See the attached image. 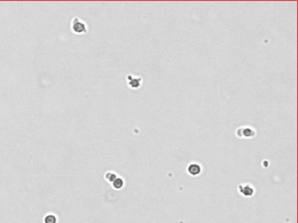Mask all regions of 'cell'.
<instances>
[{
	"instance_id": "6da1fadb",
	"label": "cell",
	"mask_w": 298,
	"mask_h": 223,
	"mask_svg": "<svg viewBox=\"0 0 298 223\" xmlns=\"http://www.w3.org/2000/svg\"><path fill=\"white\" fill-rule=\"evenodd\" d=\"M71 31L74 34L78 35H82L87 33L88 31V26L86 25V23L81 20L79 18H74L71 21Z\"/></svg>"
},
{
	"instance_id": "7a4b0ae2",
	"label": "cell",
	"mask_w": 298,
	"mask_h": 223,
	"mask_svg": "<svg viewBox=\"0 0 298 223\" xmlns=\"http://www.w3.org/2000/svg\"><path fill=\"white\" fill-rule=\"evenodd\" d=\"M235 134L240 139H253L256 136L257 132L252 127L245 126V127H239L236 130Z\"/></svg>"
},
{
	"instance_id": "3957f363",
	"label": "cell",
	"mask_w": 298,
	"mask_h": 223,
	"mask_svg": "<svg viewBox=\"0 0 298 223\" xmlns=\"http://www.w3.org/2000/svg\"><path fill=\"white\" fill-rule=\"evenodd\" d=\"M127 83H128V86L131 89H139V88L142 86V79L139 76H134V75L129 74L127 75Z\"/></svg>"
},
{
	"instance_id": "277c9868",
	"label": "cell",
	"mask_w": 298,
	"mask_h": 223,
	"mask_svg": "<svg viewBox=\"0 0 298 223\" xmlns=\"http://www.w3.org/2000/svg\"><path fill=\"white\" fill-rule=\"evenodd\" d=\"M238 191L240 193L241 195H243L245 197H251L254 195V188L251 185V184H240V186L238 187Z\"/></svg>"
},
{
	"instance_id": "5b68a950",
	"label": "cell",
	"mask_w": 298,
	"mask_h": 223,
	"mask_svg": "<svg viewBox=\"0 0 298 223\" xmlns=\"http://www.w3.org/2000/svg\"><path fill=\"white\" fill-rule=\"evenodd\" d=\"M202 172V167L199 163H191L187 166V173L191 176H198Z\"/></svg>"
},
{
	"instance_id": "8992f818",
	"label": "cell",
	"mask_w": 298,
	"mask_h": 223,
	"mask_svg": "<svg viewBox=\"0 0 298 223\" xmlns=\"http://www.w3.org/2000/svg\"><path fill=\"white\" fill-rule=\"evenodd\" d=\"M112 186L115 189H121L124 186V180L120 178V177H117L113 182H112Z\"/></svg>"
},
{
	"instance_id": "52a82bcc",
	"label": "cell",
	"mask_w": 298,
	"mask_h": 223,
	"mask_svg": "<svg viewBox=\"0 0 298 223\" xmlns=\"http://www.w3.org/2000/svg\"><path fill=\"white\" fill-rule=\"evenodd\" d=\"M117 178V175L114 172H108L105 174V179H107L108 182H113L115 179Z\"/></svg>"
}]
</instances>
